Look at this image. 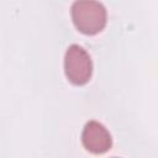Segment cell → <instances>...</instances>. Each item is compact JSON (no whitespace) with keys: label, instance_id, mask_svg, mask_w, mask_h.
<instances>
[{"label":"cell","instance_id":"obj_1","mask_svg":"<svg viewBox=\"0 0 158 158\" xmlns=\"http://www.w3.org/2000/svg\"><path fill=\"white\" fill-rule=\"evenodd\" d=\"M70 12L75 28L83 35H96L106 26V9L96 0H75Z\"/></svg>","mask_w":158,"mask_h":158},{"label":"cell","instance_id":"obj_2","mask_svg":"<svg viewBox=\"0 0 158 158\" xmlns=\"http://www.w3.org/2000/svg\"><path fill=\"white\" fill-rule=\"evenodd\" d=\"M64 73L67 79L77 86L85 85L93 74V63L89 53L79 44L68 47L64 56Z\"/></svg>","mask_w":158,"mask_h":158},{"label":"cell","instance_id":"obj_3","mask_svg":"<svg viewBox=\"0 0 158 158\" xmlns=\"http://www.w3.org/2000/svg\"><path fill=\"white\" fill-rule=\"evenodd\" d=\"M84 148L94 154L107 152L112 146V138L107 128L98 121H89L81 132Z\"/></svg>","mask_w":158,"mask_h":158}]
</instances>
